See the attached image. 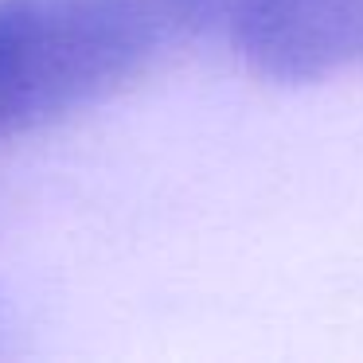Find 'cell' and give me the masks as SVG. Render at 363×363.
Returning <instances> with one entry per match:
<instances>
[{
  "label": "cell",
  "mask_w": 363,
  "mask_h": 363,
  "mask_svg": "<svg viewBox=\"0 0 363 363\" xmlns=\"http://www.w3.org/2000/svg\"><path fill=\"white\" fill-rule=\"evenodd\" d=\"M164 35L145 0H0V137L98 102Z\"/></svg>",
  "instance_id": "1"
},
{
  "label": "cell",
  "mask_w": 363,
  "mask_h": 363,
  "mask_svg": "<svg viewBox=\"0 0 363 363\" xmlns=\"http://www.w3.org/2000/svg\"><path fill=\"white\" fill-rule=\"evenodd\" d=\"M145 9L164 24L168 35L176 32H199L227 20L230 0H145Z\"/></svg>",
  "instance_id": "2"
}]
</instances>
